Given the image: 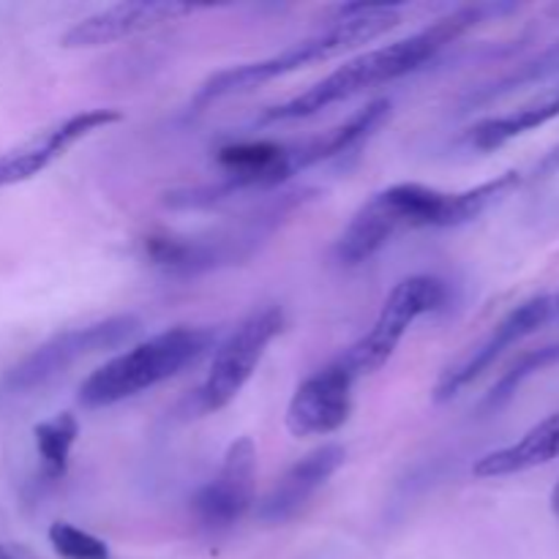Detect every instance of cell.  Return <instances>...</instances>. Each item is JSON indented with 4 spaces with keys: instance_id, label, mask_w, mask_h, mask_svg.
<instances>
[{
    "instance_id": "obj_1",
    "label": "cell",
    "mask_w": 559,
    "mask_h": 559,
    "mask_svg": "<svg viewBox=\"0 0 559 559\" xmlns=\"http://www.w3.org/2000/svg\"><path fill=\"white\" fill-rule=\"evenodd\" d=\"M522 175L502 173L464 191H440L424 183H396L377 191L358 207L333 246L342 265L355 267L380 254L404 229H451L475 222L480 213L511 194Z\"/></svg>"
},
{
    "instance_id": "obj_2",
    "label": "cell",
    "mask_w": 559,
    "mask_h": 559,
    "mask_svg": "<svg viewBox=\"0 0 559 559\" xmlns=\"http://www.w3.org/2000/svg\"><path fill=\"white\" fill-rule=\"evenodd\" d=\"M500 11H511V5H464V9L451 11V14L440 16L435 25L424 27V31L413 33V36L399 38V41L369 49V52L347 60V63L338 66L325 80L311 85L300 96L267 109L262 120L278 123V120L311 118V115L322 112V109L333 107L338 102H347V98L358 96V93L369 91V87L399 80V76L420 69L435 55H440L448 44H453L464 33L473 31L486 16L500 14Z\"/></svg>"
},
{
    "instance_id": "obj_3",
    "label": "cell",
    "mask_w": 559,
    "mask_h": 559,
    "mask_svg": "<svg viewBox=\"0 0 559 559\" xmlns=\"http://www.w3.org/2000/svg\"><path fill=\"white\" fill-rule=\"evenodd\" d=\"M399 22H402V14L396 11V5H336L331 22H328L322 31L289 44L287 49L271 55V58L229 66V69H222L216 71V74L207 76L200 85V91H197L194 107L202 109L207 107V104L218 102V98L249 93L254 91V87L265 85V82L293 74V71L306 69V66L311 63L338 58V55L360 47V44L374 41L382 33L393 31Z\"/></svg>"
},
{
    "instance_id": "obj_4",
    "label": "cell",
    "mask_w": 559,
    "mask_h": 559,
    "mask_svg": "<svg viewBox=\"0 0 559 559\" xmlns=\"http://www.w3.org/2000/svg\"><path fill=\"white\" fill-rule=\"evenodd\" d=\"M213 338L216 333L211 328L197 325H175L156 333L87 374L76 393V402L85 409H102L126 402L142 391H151L158 382L169 380L180 369L194 364L211 347Z\"/></svg>"
},
{
    "instance_id": "obj_5",
    "label": "cell",
    "mask_w": 559,
    "mask_h": 559,
    "mask_svg": "<svg viewBox=\"0 0 559 559\" xmlns=\"http://www.w3.org/2000/svg\"><path fill=\"white\" fill-rule=\"evenodd\" d=\"M314 191H293L282 194L278 200L262 205L254 216L240 218L229 229H218L211 235H167L158 233L145 240V254L156 267L169 273H205L213 267L233 265V262L249 260L257 246L265 243L276 233L282 222H287L289 213L304 207Z\"/></svg>"
},
{
    "instance_id": "obj_6",
    "label": "cell",
    "mask_w": 559,
    "mask_h": 559,
    "mask_svg": "<svg viewBox=\"0 0 559 559\" xmlns=\"http://www.w3.org/2000/svg\"><path fill=\"white\" fill-rule=\"evenodd\" d=\"M445 298L448 287L437 276L418 273V276L404 278V282H399L391 289L380 314H377L374 325L342 355V360L349 366L355 377L374 374L393 358V353L402 344V338L407 336L409 328L424 314L440 309Z\"/></svg>"
},
{
    "instance_id": "obj_7",
    "label": "cell",
    "mask_w": 559,
    "mask_h": 559,
    "mask_svg": "<svg viewBox=\"0 0 559 559\" xmlns=\"http://www.w3.org/2000/svg\"><path fill=\"white\" fill-rule=\"evenodd\" d=\"M136 331H140V320L134 314H115L107 317V320L91 322V325L71 328V331L58 333L49 342L38 344L31 355H25L5 374V388L14 393H27L36 391V388H44L55 377L66 374L80 360L98 353H109V349H118Z\"/></svg>"
},
{
    "instance_id": "obj_8",
    "label": "cell",
    "mask_w": 559,
    "mask_h": 559,
    "mask_svg": "<svg viewBox=\"0 0 559 559\" xmlns=\"http://www.w3.org/2000/svg\"><path fill=\"white\" fill-rule=\"evenodd\" d=\"M282 328L284 311L278 306H262L227 333L216 347L211 371L200 388L202 413H218L243 391Z\"/></svg>"
},
{
    "instance_id": "obj_9",
    "label": "cell",
    "mask_w": 559,
    "mask_h": 559,
    "mask_svg": "<svg viewBox=\"0 0 559 559\" xmlns=\"http://www.w3.org/2000/svg\"><path fill=\"white\" fill-rule=\"evenodd\" d=\"M218 167H222L224 178L216 186H205V189L186 191V194L169 197V205L175 207H205L213 202H222L227 197L238 194V191L251 189H273V186L284 183L293 178V151L282 142H233L224 145L216 156Z\"/></svg>"
},
{
    "instance_id": "obj_10",
    "label": "cell",
    "mask_w": 559,
    "mask_h": 559,
    "mask_svg": "<svg viewBox=\"0 0 559 559\" xmlns=\"http://www.w3.org/2000/svg\"><path fill=\"white\" fill-rule=\"evenodd\" d=\"M549 322H555L551 295H538V298L524 300L522 306H516L511 314L502 317V320L491 328L489 336H486L467 358L459 360L456 366H451V369L440 377V382H437L435 388V402H451V399L459 396L464 388L473 385L484 371H489L491 366L506 355V349L524 342V338L533 336L535 331H540V328L549 325Z\"/></svg>"
},
{
    "instance_id": "obj_11",
    "label": "cell",
    "mask_w": 559,
    "mask_h": 559,
    "mask_svg": "<svg viewBox=\"0 0 559 559\" xmlns=\"http://www.w3.org/2000/svg\"><path fill=\"white\" fill-rule=\"evenodd\" d=\"M358 377L342 358L322 366L298 385L287 407V429L295 437H325L342 429L353 413V385Z\"/></svg>"
},
{
    "instance_id": "obj_12",
    "label": "cell",
    "mask_w": 559,
    "mask_h": 559,
    "mask_svg": "<svg viewBox=\"0 0 559 559\" xmlns=\"http://www.w3.org/2000/svg\"><path fill=\"white\" fill-rule=\"evenodd\" d=\"M257 448L251 437H238L224 453L218 473L191 500L197 519L207 530H227L246 516L254 502Z\"/></svg>"
},
{
    "instance_id": "obj_13",
    "label": "cell",
    "mask_w": 559,
    "mask_h": 559,
    "mask_svg": "<svg viewBox=\"0 0 559 559\" xmlns=\"http://www.w3.org/2000/svg\"><path fill=\"white\" fill-rule=\"evenodd\" d=\"M120 120H123V115L118 109H85V112H76L60 123L49 126L33 140L22 142L20 147L0 153V189L36 178L49 164L66 156V151H71L76 142L91 136L93 131L120 123Z\"/></svg>"
},
{
    "instance_id": "obj_14",
    "label": "cell",
    "mask_w": 559,
    "mask_h": 559,
    "mask_svg": "<svg viewBox=\"0 0 559 559\" xmlns=\"http://www.w3.org/2000/svg\"><path fill=\"white\" fill-rule=\"evenodd\" d=\"M197 5L178 3V0H140V3H115L109 9L85 16L63 33L60 44L66 49H93L107 44L123 41V38L140 36V33L162 27L167 22H178L180 16L194 14Z\"/></svg>"
},
{
    "instance_id": "obj_15",
    "label": "cell",
    "mask_w": 559,
    "mask_h": 559,
    "mask_svg": "<svg viewBox=\"0 0 559 559\" xmlns=\"http://www.w3.org/2000/svg\"><path fill=\"white\" fill-rule=\"evenodd\" d=\"M347 451L338 442L314 448L293 464L257 506V519L262 524H284L298 516L317 497V491L342 469Z\"/></svg>"
},
{
    "instance_id": "obj_16",
    "label": "cell",
    "mask_w": 559,
    "mask_h": 559,
    "mask_svg": "<svg viewBox=\"0 0 559 559\" xmlns=\"http://www.w3.org/2000/svg\"><path fill=\"white\" fill-rule=\"evenodd\" d=\"M559 459V413L540 420L513 445L497 448L473 464V475L478 478H506V475L527 473L544 467Z\"/></svg>"
},
{
    "instance_id": "obj_17",
    "label": "cell",
    "mask_w": 559,
    "mask_h": 559,
    "mask_svg": "<svg viewBox=\"0 0 559 559\" xmlns=\"http://www.w3.org/2000/svg\"><path fill=\"white\" fill-rule=\"evenodd\" d=\"M388 115H391V102H388V98H377V102L366 104L364 109L349 115V118L344 120V123H338L336 129L325 131V134L317 136V140H309L306 145L295 147V173H298V169H309L314 167V164L328 162V158L342 156V153L358 147L366 136H371L382 123H385Z\"/></svg>"
},
{
    "instance_id": "obj_18",
    "label": "cell",
    "mask_w": 559,
    "mask_h": 559,
    "mask_svg": "<svg viewBox=\"0 0 559 559\" xmlns=\"http://www.w3.org/2000/svg\"><path fill=\"white\" fill-rule=\"evenodd\" d=\"M559 118V82L555 87H549L546 93L535 96L533 102L522 104L513 112L497 115V118H486L480 123H475L467 131V142L475 151H497V147L508 145L516 136L527 134V131L540 129V126L551 123Z\"/></svg>"
},
{
    "instance_id": "obj_19",
    "label": "cell",
    "mask_w": 559,
    "mask_h": 559,
    "mask_svg": "<svg viewBox=\"0 0 559 559\" xmlns=\"http://www.w3.org/2000/svg\"><path fill=\"white\" fill-rule=\"evenodd\" d=\"M76 435H80V424L71 413H58L49 420L33 429V440H36L38 459H41V475L47 480H60L69 469L71 448H74Z\"/></svg>"
},
{
    "instance_id": "obj_20",
    "label": "cell",
    "mask_w": 559,
    "mask_h": 559,
    "mask_svg": "<svg viewBox=\"0 0 559 559\" xmlns=\"http://www.w3.org/2000/svg\"><path fill=\"white\" fill-rule=\"evenodd\" d=\"M555 364H559V344H549V347H538L524 353L522 358L495 382V388L486 393L480 409H484V413H497V409H502L513 396H516V391L530 380V377Z\"/></svg>"
},
{
    "instance_id": "obj_21",
    "label": "cell",
    "mask_w": 559,
    "mask_h": 559,
    "mask_svg": "<svg viewBox=\"0 0 559 559\" xmlns=\"http://www.w3.org/2000/svg\"><path fill=\"white\" fill-rule=\"evenodd\" d=\"M557 71H559V41L551 44V47L544 49L540 55H535V58L527 60V63L516 66L511 74H506V76H500L497 82H491L489 87H480L478 93H473V96L467 98V107H480V104H486V102H495V98L506 96V93L516 91V87L533 85V82L546 80V76L557 74Z\"/></svg>"
},
{
    "instance_id": "obj_22",
    "label": "cell",
    "mask_w": 559,
    "mask_h": 559,
    "mask_svg": "<svg viewBox=\"0 0 559 559\" xmlns=\"http://www.w3.org/2000/svg\"><path fill=\"white\" fill-rule=\"evenodd\" d=\"M49 544L63 559H112L109 546L102 538L69 522H55L49 527Z\"/></svg>"
},
{
    "instance_id": "obj_23",
    "label": "cell",
    "mask_w": 559,
    "mask_h": 559,
    "mask_svg": "<svg viewBox=\"0 0 559 559\" xmlns=\"http://www.w3.org/2000/svg\"><path fill=\"white\" fill-rule=\"evenodd\" d=\"M551 511H555V516L559 519V480H557L555 491H551Z\"/></svg>"
},
{
    "instance_id": "obj_24",
    "label": "cell",
    "mask_w": 559,
    "mask_h": 559,
    "mask_svg": "<svg viewBox=\"0 0 559 559\" xmlns=\"http://www.w3.org/2000/svg\"><path fill=\"white\" fill-rule=\"evenodd\" d=\"M0 559H27L25 555H20V551H9V549H0Z\"/></svg>"
},
{
    "instance_id": "obj_25",
    "label": "cell",
    "mask_w": 559,
    "mask_h": 559,
    "mask_svg": "<svg viewBox=\"0 0 559 559\" xmlns=\"http://www.w3.org/2000/svg\"><path fill=\"white\" fill-rule=\"evenodd\" d=\"M551 311H555V320H559V293L551 295Z\"/></svg>"
},
{
    "instance_id": "obj_26",
    "label": "cell",
    "mask_w": 559,
    "mask_h": 559,
    "mask_svg": "<svg viewBox=\"0 0 559 559\" xmlns=\"http://www.w3.org/2000/svg\"><path fill=\"white\" fill-rule=\"evenodd\" d=\"M546 167H559V147L555 153L549 156V162H546Z\"/></svg>"
},
{
    "instance_id": "obj_27",
    "label": "cell",
    "mask_w": 559,
    "mask_h": 559,
    "mask_svg": "<svg viewBox=\"0 0 559 559\" xmlns=\"http://www.w3.org/2000/svg\"><path fill=\"white\" fill-rule=\"evenodd\" d=\"M555 11H557V14H559V5H557V9H555Z\"/></svg>"
}]
</instances>
